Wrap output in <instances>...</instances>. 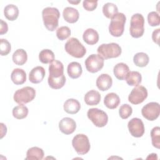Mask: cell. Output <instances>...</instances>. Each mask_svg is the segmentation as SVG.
Listing matches in <instances>:
<instances>
[{
  "label": "cell",
  "instance_id": "obj_1",
  "mask_svg": "<svg viewBox=\"0 0 160 160\" xmlns=\"http://www.w3.org/2000/svg\"><path fill=\"white\" fill-rule=\"evenodd\" d=\"M42 20L44 26L49 31H54L58 26L60 12L56 8L47 7L42 11Z\"/></svg>",
  "mask_w": 160,
  "mask_h": 160
},
{
  "label": "cell",
  "instance_id": "obj_2",
  "mask_svg": "<svg viewBox=\"0 0 160 160\" xmlns=\"http://www.w3.org/2000/svg\"><path fill=\"white\" fill-rule=\"evenodd\" d=\"M126 16L122 12H118L111 18L109 26V33L114 37H120L124 32L126 22Z\"/></svg>",
  "mask_w": 160,
  "mask_h": 160
},
{
  "label": "cell",
  "instance_id": "obj_3",
  "mask_svg": "<svg viewBox=\"0 0 160 160\" xmlns=\"http://www.w3.org/2000/svg\"><path fill=\"white\" fill-rule=\"evenodd\" d=\"M64 48L69 55L76 58H81L86 53L85 47L76 38L69 39L65 44Z\"/></svg>",
  "mask_w": 160,
  "mask_h": 160
},
{
  "label": "cell",
  "instance_id": "obj_4",
  "mask_svg": "<svg viewBox=\"0 0 160 160\" xmlns=\"http://www.w3.org/2000/svg\"><path fill=\"white\" fill-rule=\"evenodd\" d=\"M98 54L104 59H108L119 57L122 52L120 46L115 42L102 44L97 49Z\"/></svg>",
  "mask_w": 160,
  "mask_h": 160
},
{
  "label": "cell",
  "instance_id": "obj_5",
  "mask_svg": "<svg viewBox=\"0 0 160 160\" xmlns=\"http://www.w3.org/2000/svg\"><path fill=\"white\" fill-rule=\"evenodd\" d=\"M144 18L141 14L136 13L131 16L130 22V34L132 38H139L144 32Z\"/></svg>",
  "mask_w": 160,
  "mask_h": 160
},
{
  "label": "cell",
  "instance_id": "obj_6",
  "mask_svg": "<svg viewBox=\"0 0 160 160\" xmlns=\"http://www.w3.org/2000/svg\"><path fill=\"white\" fill-rule=\"evenodd\" d=\"M35 89L32 87L26 86L17 90L14 94L13 98L16 102L22 104L32 101L35 98Z\"/></svg>",
  "mask_w": 160,
  "mask_h": 160
},
{
  "label": "cell",
  "instance_id": "obj_7",
  "mask_svg": "<svg viewBox=\"0 0 160 160\" xmlns=\"http://www.w3.org/2000/svg\"><path fill=\"white\" fill-rule=\"evenodd\" d=\"M72 145L78 154H85L90 150L89 139L84 134H76L72 140Z\"/></svg>",
  "mask_w": 160,
  "mask_h": 160
},
{
  "label": "cell",
  "instance_id": "obj_8",
  "mask_svg": "<svg viewBox=\"0 0 160 160\" xmlns=\"http://www.w3.org/2000/svg\"><path fill=\"white\" fill-rule=\"evenodd\" d=\"M88 118L98 128L105 126L108 121V116L104 111L98 108H91L87 112Z\"/></svg>",
  "mask_w": 160,
  "mask_h": 160
},
{
  "label": "cell",
  "instance_id": "obj_9",
  "mask_svg": "<svg viewBox=\"0 0 160 160\" xmlns=\"http://www.w3.org/2000/svg\"><path fill=\"white\" fill-rule=\"evenodd\" d=\"M104 61V58L99 54H92L89 56L85 60V66L89 72L95 73L103 68Z\"/></svg>",
  "mask_w": 160,
  "mask_h": 160
},
{
  "label": "cell",
  "instance_id": "obj_10",
  "mask_svg": "<svg viewBox=\"0 0 160 160\" xmlns=\"http://www.w3.org/2000/svg\"><path fill=\"white\" fill-rule=\"evenodd\" d=\"M142 116L149 121H154L159 116L160 106L158 102H151L144 106L141 109Z\"/></svg>",
  "mask_w": 160,
  "mask_h": 160
},
{
  "label": "cell",
  "instance_id": "obj_11",
  "mask_svg": "<svg viewBox=\"0 0 160 160\" xmlns=\"http://www.w3.org/2000/svg\"><path fill=\"white\" fill-rule=\"evenodd\" d=\"M148 97V91L142 86H137L132 89L128 96V101L132 104L142 103Z\"/></svg>",
  "mask_w": 160,
  "mask_h": 160
},
{
  "label": "cell",
  "instance_id": "obj_12",
  "mask_svg": "<svg viewBox=\"0 0 160 160\" xmlns=\"http://www.w3.org/2000/svg\"><path fill=\"white\" fill-rule=\"evenodd\" d=\"M130 134L135 138H140L144 133V126L142 120L138 118L131 119L128 124Z\"/></svg>",
  "mask_w": 160,
  "mask_h": 160
},
{
  "label": "cell",
  "instance_id": "obj_13",
  "mask_svg": "<svg viewBox=\"0 0 160 160\" xmlns=\"http://www.w3.org/2000/svg\"><path fill=\"white\" fill-rule=\"evenodd\" d=\"M59 130L64 134H71L76 128L75 121L70 118L66 117L62 118L59 122Z\"/></svg>",
  "mask_w": 160,
  "mask_h": 160
},
{
  "label": "cell",
  "instance_id": "obj_14",
  "mask_svg": "<svg viewBox=\"0 0 160 160\" xmlns=\"http://www.w3.org/2000/svg\"><path fill=\"white\" fill-rule=\"evenodd\" d=\"M49 77L58 78L64 75V66L62 63L58 60L52 61L49 66Z\"/></svg>",
  "mask_w": 160,
  "mask_h": 160
},
{
  "label": "cell",
  "instance_id": "obj_15",
  "mask_svg": "<svg viewBox=\"0 0 160 160\" xmlns=\"http://www.w3.org/2000/svg\"><path fill=\"white\" fill-rule=\"evenodd\" d=\"M45 69L42 66H36L34 68L29 72V79L30 82L34 84L41 82L45 76Z\"/></svg>",
  "mask_w": 160,
  "mask_h": 160
},
{
  "label": "cell",
  "instance_id": "obj_16",
  "mask_svg": "<svg viewBox=\"0 0 160 160\" xmlns=\"http://www.w3.org/2000/svg\"><path fill=\"white\" fill-rule=\"evenodd\" d=\"M96 84L99 90L105 91L108 90L111 87L112 79V78L108 74H101L97 78Z\"/></svg>",
  "mask_w": 160,
  "mask_h": 160
},
{
  "label": "cell",
  "instance_id": "obj_17",
  "mask_svg": "<svg viewBox=\"0 0 160 160\" xmlns=\"http://www.w3.org/2000/svg\"><path fill=\"white\" fill-rule=\"evenodd\" d=\"M62 16L64 20L69 23H74L78 21L79 18L78 11L72 7H66L64 9Z\"/></svg>",
  "mask_w": 160,
  "mask_h": 160
},
{
  "label": "cell",
  "instance_id": "obj_18",
  "mask_svg": "<svg viewBox=\"0 0 160 160\" xmlns=\"http://www.w3.org/2000/svg\"><path fill=\"white\" fill-rule=\"evenodd\" d=\"M64 110L68 114H74L79 112L81 108L79 102L75 99H68L64 103Z\"/></svg>",
  "mask_w": 160,
  "mask_h": 160
},
{
  "label": "cell",
  "instance_id": "obj_19",
  "mask_svg": "<svg viewBox=\"0 0 160 160\" xmlns=\"http://www.w3.org/2000/svg\"><path fill=\"white\" fill-rule=\"evenodd\" d=\"M82 38L86 44L93 45L98 42L99 34L95 29L92 28H88L84 32Z\"/></svg>",
  "mask_w": 160,
  "mask_h": 160
},
{
  "label": "cell",
  "instance_id": "obj_20",
  "mask_svg": "<svg viewBox=\"0 0 160 160\" xmlns=\"http://www.w3.org/2000/svg\"><path fill=\"white\" fill-rule=\"evenodd\" d=\"M129 72V68L128 65L124 62L118 63L113 68V72L116 78L119 80L125 79L128 73Z\"/></svg>",
  "mask_w": 160,
  "mask_h": 160
},
{
  "label": "cell",
  "instance_id": "obj_21",
  "mask_svg": "<svg viewBox=\"0 0 160 160\" xmlns=\"http://www.w3.org/2000/svg\"><path fill=\"white\" fill-rule=\"evenodd\" d=\"M84 100L87 105L95 106L99 103L101 101V94L96 90H90L84 95Z\"/></svg>",
  "mask_w": 160,
  "mask_h": 160
},
{
  "label": "cell",
  "instance_id": "obj_22",
  "mask_svg": "<svg viewBox=\"0 0 160 160\" xmlns=\"http://www.w3.org/2000/svg\"><path fill=\"white\" fill-rule=\"evenodd\" d=\"M11 79L13 83L16 85L22 84L26 81V72L22 69L16 68L11 72Z\"/></svg>",
  "mask_w": 160,
  "mask_h": 160
},
{
  "label": "cell",
  "instance_id": "obj_23",
  "mask_svg": "<svg viewBox=\"0 0 160 160\" xmlns=\"http://www.w3.org/2000/svg\"><path fill=\"white\" fill-rule=\"evenodd\" d=\"M67 71L71 78L77 79L82 74V69L80 63L78 62H71L68 66Z\"/></svg>",
  "mask_w": 160,
  "mask_h": 160
},
{
  "label": "cell",
  "instance_id": "obj_24",
  "mask_svg": "<svg viewBox=\"0 0 160 160\" xmlns=\"http://www.w3.org/2000/svg\"><path fill=\"white\" fill-rule=\"evenodd\" d=\"M104 103L105 106L111 109L116 108L120 103V98L118 94L114 92H110L106 95Z\"/></svg>",
  "mask_w": 160,
  "mask_h": 160
},
{
  "label": "cell",
  "instance_id": "obj_25",
  "mask_svg": "<svg viewBox=\"0 0 160 160\" xmlns=\"http://www.w3.org/2000/svg\"><path fill=\"white\" fill-rule=\"evenodd\" d=\"M28 59L27 52L22 49H18L16 50L12 54L13 62L18 66H22L24 64Z\"/></svg>",
  "mask_w": 160,
  "mask_h": 160
},
{
  "label": "cell",
  "instance_id": "obj_26",
  "mask_svg": "<svg viewBox=\"0 0 160 160\" xmlns=\"http://www.w3.org/2000/svg\"><path fill=\"white\" fill-rule=\"evenodd\" d=\"M125 79L128 85L131 86H137L141 82L142 76L138 71H129Z\"/></svg>",
  "mask_w": 160,
  "mask_h": 160
},
{
  "label": "cell",
  "instance_id": "obj_27",
  "mask_svg": "<svg viewBox=\"0 0 160 160\" xmlns=\"http://www.w3.org/2000/svg\"><path fill=\"white\" fill-rule=\"evenodd\" d=\"M4 14L7 19L14 21L19 15L18 8L14 4H8L4 9Z\"/></svg>",
  "mask_w": 160,
  "mask_h": 160
},
{
  "label": "cell",
  "instance_id": "obj_28",
  "mask_svg": "<svg viewBox=\"0 0 160 160\" xmlns=\"http://www.w3.org/2000/svg\"><path fill=\"white\" fill-rule=\"evenodd\" d=\"M44 157L43 150L38 147H32L29 148L26 152V159L41 160Z\"/></svg>",
  "mask_w": 160,
  "mask_h": 160
},
{
  "label": "cell",
  "instance_id": "obj_29",
  "mask_svg": "<svg viewBox=\"0 0 160 160\" xmlns=\"http://www.w3.org/2000/svg\"><path fill=\"white\" fill-rule=\"evenodd\" d=\"M149 59L148 55L142 52L136 53L133 58V62L135 65L141 68L146 66L149 62Z\"/></svg>",
  "mask_w": 160,
  "mask_h": 160
},
{
  "label": "cell",
  "instance_id": "obj_30",
  "mask_svg": "<svg viewBox=\"0 0 160 160\" xmlns=\"http://www.w3.org/2000/svg\"><path fill=\"white\" fill-rule=\"evenodd\" d=\"M102 12L107 18L111 19L118 13V9L114 3L107 2L102 6Z\"/></svg>",
  "mask_w": 160,
  "mask_h": 160
},
{
  "label": "cell",
  "instance_id": "obj_31",
  "mask_svg": "<svg viewBox=\"0 0 160 160\" xmlns=\"http://www.w3.org/2000/svg\"><path fill=\"white\" fill-rule=\"evenodd\" d=\"M39 59L43 64L51 63L54 60V54L50 49H43L39 54Z\"/></svg>",
  "mask_w": 160,
  "mask_h": 160
},
{
  "label": "cell",
  "instance_id": "obj_32",
  "mask_svg": "<svg viewBox=\"0 0 160 160\" xmlns=\"http://www.w3.org/2000/svg\"><path fill=\"white\" fill-rule=\"evenodd\" d=\"M28 114V108L23 105L19 104L17 106H15L12 109V115L13 116L18 119H22L25 118Z\"/></svg>",
  "mask_w": 160,
  "mask_h": 160
},
{
  "label": "cell",
  "instance_id": "obj_33",
  "mask_svg": "<svg viewBox=\"0 0 160 160\" xmlns=\"http://www.w3.org/2000/svg\"><path fill=\"white\" fill-rule=\"evenodd\" d=\"M48 84L49 86L54 89H59L64 86L66 82V77L64 75L58 78H52L48 77Z\"/></svg>",
  "mask_w": 160,
  "mask_h": 160
},
{
  "label": "cell",
  "instance_id": "obj_34",
  "mask_svg": "<svg viewBox=\"0 0 160 160\" xmlns=\"http://www.w3.org/2000/svg\"><path fill=\"white\" fill-rule=\"evenodd\" d=\"M152 144L156 148L159 149L160 147V128L156 126L151 131Z\"/></svg>",
  "mask_w": 160,
  "mask_h": 160
},
{
  "label": "cell",
  "instance_id": "obj_35",
  "mask_svg": "<svg viewBox=\"0 0 160 160\" xmlns=\"http://www.w3.org/2000/svg\"><path fill=\"white\" fill-rule=\"evenodd\" d=\"M71 35V30L68 26H61L56 31L57 38L63 41L68 38Z\"/></svg>",
  "mask_w": 160,
  "mask_h": 160
},
{
  "label": "cell",
  "instance_id": "obj_36",
  "mask_svg": "<svg viewBox=\"0 0 160 160\" xmlns=\"http://www.w3.org/2000/svg\"><path fill=\"white\" fill-rule=\"evenodd\" d=\"M132 112V109L131 106L128 104H122L119 109V114L120 117L122 119H126L128 118Z\"/></svg>",
  "mask_w": 160,
  "mask_h": 160
},
{
  "label": "cell",
  "instance_id": "obj_37",
  "mask_svg": "<svg viewBox=\"0 0 160 160\" xmlns=\"http://www.w3.org/2000/svg\"><path fill=\"white\" fill-rule=\"evenodd\" d=\"M148 21L151 26H159L160 24L159 15L155 11L150 12L148 15Z\"/></svg>",
  "mask_w": 160,
  "mask_h": 160
},
{
  "label": "cell",
  "instance_id": "obj_38",
  "mask_svg": "<svg viewBox=\"0 0 160 160\" xmlns=\"http://www.w3.org/2000/svg\"><path fill=\"white\" fill-rule=\"evenodd\" d=\"M0 41H1V45H0L1 55L6 56L11 51V44L6 39H1Z\"/></svg>",
  "mask_w": 160,
  "mask_h": 160
},
{
  "label": "cell",
  "instance_id": "obj_39",
  "mask_svg": "<svg viewBox=\"0 0 160 160\" xmlns=\"http://www.w3.org/2000/svg\"><path fill=\"white\" fill-rule=\"evenodd\" d=\"M83 8L88 11H94L98 6V1H88L84 0L82 2Z\"/></svg>",
  "mask_w": 160,
  "mask_h": 160
},
{
  "label": "cell",
  "instance_id": "obj_40",
  "mask_svg": "<svg viewBox=\"0 0 160 160\" xmlns=\"http://www.w3.org/2000/svg\"><path fill=\"white\" fill-rule=\"evenodd\" d=\"M159 34H160V29L158 28L156 30H154L152 32V41L156 43L157 44H159Z\"/></svg>",
  "mask_w": 160,
  "mask_h": 160
},
{
  "label": "cell",
  "instance_id": "obj_41",
  "mask_svg": "<svg viewBox=\"0 0 160 160\" xmlns=\"http://www.w3.org/2000/svg\"><path fill=\"white\" fill-rule=\"evenodd\" d=\"M8 24L5 21H4L2 19H1V30H0L1 35L6 34L8 32Z\"/></svg>",
  "mask_w": 160,
  "mask_h": 160
},
{
  "label": "cell",
  "instance_id": "obj_42",
  "mask_svg": "<svg viewBox=\"0 0 160 160\" xmlns=\"http://www.w3.org/2000/svg\"><path fill=\"white\" fill-rule=\"evenodd\" d=\"M80 1H77V2H72V1H68V2H70V3H74V4H78V3H79Z\"/></svg>",
  "mask_w": 160,
  "mask_h": 160
}]
</instances>
